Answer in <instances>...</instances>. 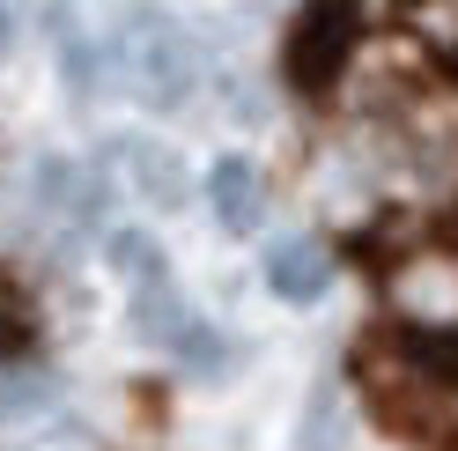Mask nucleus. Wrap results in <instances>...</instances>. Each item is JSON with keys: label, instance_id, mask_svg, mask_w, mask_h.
I'll use <instances>...</instances> for the list:
<instances>
[{"label": "nucleus", "instance_id": "6", "mask_svg": "<svg viewBox=\"0 0 458 451\" xmlns=\"http://www.w3.org/2000/svg\"><path fill=\"white\" fill-rule=\"evenodd\" d=\"M111 260H119L126 281H163V274H170V267H163V251H156L148 237H133V230H126V237H111Z\"/></svg>", "mask_w": 458, "mask_h": 451}, {"label": "nucleus", "instance_id": "7", "mask_svg": "<svg viewBox=\"0 0 458 451\" xmlns=\"http://www.w3.org/2000/svg\"><path fill=\"white\" fill-rule=\"evenodd\" d=\"M22 451H81V437H67V430H45V437H30Z\"/></svg>", "mask_w": 458, "mask_h": 451}, {"label": "nucleus", "instance_id": "3", "mask_svg": "<svg viewBox=\"0 0 458 451\" xmlns=\"http://www.w3.org/2000/svg\"><path fill=\"white\" fill-rule=\"evenodd\" d=\"M199 192H208V208H215V222H222L229 237H251V230H259V215H267V178H259V163H251V156H222Z\"/></svg>", "mask_w": 458, "mask_h": 451}, {"label": "nucleus", "instance_id": "1", "mask_svg": "<svg viewBox=\"0 0 458 451\" xmlns=\"http://www.w3.org/2000/svg\"><path fill=\"white\" fill-rule=\"evenodd\" d=\"M111 67H119L126 97L170 111V104H185V89H192V38L170 15H126L119 45H111Z\"/></svg>", "mask_w": 458, "mask_h": 451}, {"label": "nucleus", "instance_id": "4", "mask_svg": "<svg viewBox=\"0 0 458 451\" xmlns=\"http://www.w3.org/2000/svg\"><path fill=\"white\" fill-rule=\"evenodd\" d=\"M267 289L281 296V303H318V289L333 281V251L318 244V237H281L274 251H267Z\"/></svg>", "mask_w": 458, "mask_h": 451}, {"label": "nucleus", "instance_id": "2", "mask_svg": "<svg viewBox=\"0 0 458 451\" xmlns=\"http://www.w3.org/2000/svg\"><path fill=\"white\" fill-rule=\"evenodd\" d=\"M104 163H111V171H119L148 208H185V200H192V171H185V156H178V149H163L156 133H119V140L104 149Z\"/></svg>", "mask_w": 458, "mask_h": 451}, {"label": "nucleus", "instance_id": "5", "mask_svg": "<svg viewBox=\"0 0 458 451\" xmlns=\"http://www.w3.org/2000/svg\"><path fill=\"white\" fill-rule=\"evenodd\" d=\"M348 392H340V378H318L303 400V430H296V451H348Z\"/></svg>", "mask_w": 458, "mask_h": 451}]
</instances>
